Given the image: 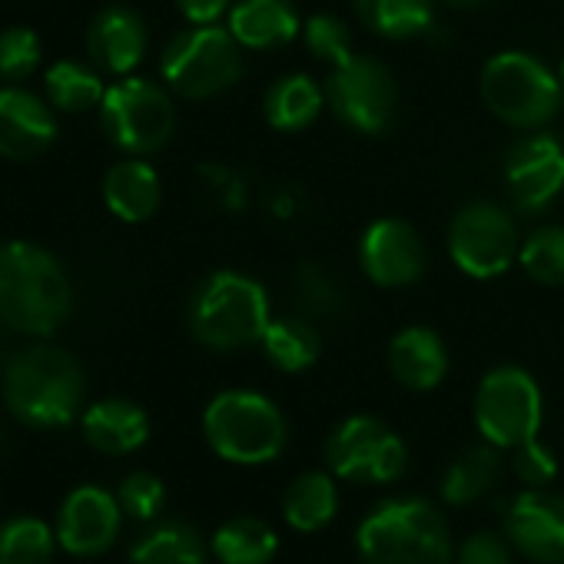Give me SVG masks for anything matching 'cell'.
<instances>
[{
    "mask_svg": "<svg viewBox=\"0 0 564 564\" xmlns=\"http://www.w3.org/2000/svg\"><path fill=\"white\" fill-rule=\"evenodd\" d=\"M84 438L104 455H130L150 438V415L130 399L94 402L80 419Z\"/></svg>",
    "mask_w": 564,
    "mask_h": 564,
    "instance_id": "ffe728a7",
    "label": "cell"
},
{
    "mask_svg": "<svg viewBox=\"0 0 564 564\" xmlns=\"http://www.w3.org/2000/svg\"><path fill=\"white\" fill-rule=\"evenodd\" d=\"M203 435L209 448L236 465H262L282 455L290 438L279 405L249 389L219 392L203 412Z\"/></svg>",
    "mask_w": 564,
    "mask_h": 564,
    "instance_id": "5b68a950",
    "label": "cell"
},
{
    "mask_svg": "<svg viewBox=\"0 0 564 564\" xmlns=\"http://www.w3.org/2000/svg\"><path fill=\"white\" fill-rule=\"evenodd\" d=\"M326 465L336 478L356 485H392L409 465L405 442L372 415L339 422L326 442Z\"/></svg>",
    "mask_w": 564,
    "mask_h": 564,
    "instance_id": "30bf717a",
    "label": "cell"
},
{
    "mask_svg": "<svg viewBox=\"0 0 564 564\" xmlns=\"http://www.w3.org/2000/svg\"><path fill=\"white\" fill-rule=\"evenodd\" d=\"M323 104H326V94L313 77L290 74L269 87L265 120H269V127H275L282 133H296V130H306L319 117Z\"/></svg>",
    "mask_w": 564,
    "mask_h": 564,
    "instance_id": "cb8c5ba5",
    "label": "cell"
},
{
    "mask_svg": "<svg viewBox=\"0 0 564 564\" xmlns=\"http://www.w3.org/2000/svg\"><path fill=\"white\" fill-rule=\"evenodd\" d=\"M326 104L356 133L379 137L395 120L399 87L389 67H382L372 57L352 54L346 64L333 67L326 80Z\"/></svg>",
    "mask_w": 564,
    "mask_h": 564,
    "instance_id": "8fae6325",
    "label": "cell"
},
{
    "mask_svg": "<svg viewBox=\"0 0 564 564\" xmlns=\"http://www.w3.org/2000/svg\"><path fill=\"white\" fill-rule=\"evenodd\" d=\"M389 369H392L395 382H402L405 389L429 392V389L442 386V379L448 376L445 343L438 339V333H432L425 326H409L389 346Z\"/></svg>",
    "mask_w": 564,
    "mask_h": 564,
    "instance_id": "44dd1931",
    "label": "cell"
},
{
    "mask_svg": "<svg viewBox=\"0 0 564 564\" xmlns=\"http://www.w3.org/2000/svg\"><path fill=\"white\" fill-rule=\"evenodd\" d=\"M561 80L531 54H495L481 70V100L508 127H544L561 107Z\"/></svg>",
    "mask_w": 564,
    "mask_h": 564,
    "instance_id": "8992f818",
    "label": "cell"
},
{
    "mask_svg": "<svg viewBox=\"0 0 564 564\" xmlns=\"http://www.w3.org/2000/svg\"><path fill=\"white\" fill-rule=\"evenodd\" d=\"M41 37L31 28L0 31V84H24L41 67Z\"/></svg>",
    "mask_w": 564,
    "mask_h": 564,
    "instance_id": "d6a6232c",
    "label": "cell"
},
{
    "mask_svg": "<svg viewBox=\"0 0 564 564\" xmlns=\"http://www.w3.org/2000/svg\"><path fill=\"white\" fill-rule=\"evenodd\" d=\"M57 140V117L51 100L8 84L0 87V156L4 160H34Z\"/></svg>",
    "mask_w": 564,
    "mask_h": 564,
    "instance_id": "e0dca14e",
    "label": "cell"
},
{
    "mask_svg": "<svg viewBox=\"0 0 564 564\" xmlns=\"http://www.w3.org/2000/svg\"><path fill=\"white\" fill-rule=\"evenodd\" d=\"M359 21L389 41L419 37L432 28L435 8L432 0H352Z\"/></svg>",
    "mask_w": 564,
    "mask_h": 564,
    "instance_id": "f1b7e54d",
    "label": "cell"
},
{
    "mask_svg": "<svg viewBox=\"0 0 564 564\" xmlns=\"http://www.w3.org/2000/svg\"><path fill=\"white\" fill-rule=\"evenodd\" d=\"M4 405L28 429H64L80 415L87 379L80 362L47 343L14 352L4 366Z\"/></svg>",
    "mask_w": 564,
    "mask_h": 564,
    "instance_id": "7a4b0ae2",
    "label": "cell"
},
{
    "mask_svg": "<svg viewBox=\"0 0 564 564\" xmlns=\"http://www.w3.org/2000/svg\"><path fill=\"white\" fill-rule=\"evenodd\" d=\"M57 551V531L34 514L0 521V564H51Z\"/></svg>",
    "mask_w": 564,
    "mask_h": 564,
    "instance_id": "4dcf8cb0",
    "label": "cell"
},
{
    "mask_svg": "<svg viewBox=\"0 0 564 564\" xmlns=\"http://www.w3.org/2000/svg\"><path fill=\"white\" fill-rule=\"evenodd\" d=\"M262 352L265 359L279 369V372H303L310 369L319 352H323V339L316 333L313 323L306 319H272L262 333Z\"/></svg>",
    "mask_w": 564,
    "mask_h": 564,
    "instance_id": "4316f807",
    "label": "cell"
},
{
    "mask_svg": "<svg viewBox=\"0 0 564 564\" xmlns=\"http://www.w3.org/2000/svg\"><path fill=\"white\" fill-rule=\"evenodd\" d=\"M505 531L534 564H564V495L528 488L505 511Z\"/></svg>",
    "mask_w": 564,
    "mask_h": 564,
    "instance_id": "9a60e30c",
    "label": "cell"
},
{
    "mask_svg": "<svg viewBox=\"0 0 564 564\" xmlns=\"http://www.w3.org/2000/svg\"><path fill=\"white\" fill-rule=\"evenodd\" d=\"M505 180L518 209H547L564 193V143L551 133L518 140L508 153Z\"/></svg>",
    "mask_w": 564,
    "mask_h": 564,
    "instance_id": "5bb4252c",
    "label": "cell"
},
{
    "mask_svg": "<svg viewBox=\"0 0 564 564\" xmlns=\"http://www.w3.org/2000/svg\"><path fill=\"white\" fill-rule=\"evenodd\" d=\"M303 24L290 0H239L229 11V34L246 51H279L300 37Z\"/></svg>",
    "mask_w": 564,
    "mask_h": 564,
    "instance_id": "d6986e66",
    "label": "cell"
},
{
    "mask_svg": "<svg viewBox=\"0 0 564 564\" xmlns=\"http://www.w3.org/2000/svg\"><path fill=\"white\" fill-rule=\"evenodd\" d=\"M448 252L471 279H498L521 252L511 216L495 203H468L448 229Z\"/></svg>",
    "mask_w": 564,
    "mask_h": 564,
    "instance_id": "7c38bea8",
    "label": "cell"
},
{
    "mask_svg": "<svg viewBox=\"0 0 564 564\" xmlns=\"http://www.w3.org/2000/svg\"><path fill=\"white\" fill-rule=\"evenodd\" d=\"M176 8L189 24H216L229 11V0H176Z\"/></svg>",
    "mask_w": 564,
    "mask_h": 564,
    "instance_id": "f35d334b",
    "label": "cell"
},
{
    "mask_svg": "<svg viewBox=\"0 0 564 564\" xmlns=\"http://www.w3.org/2000/svg\"><path fill=\"white\" fill-rule=\"evenodd\" d=\"M100 123L117 150L130 156H147L170 143L176 110L166 90H160L156 84L123 77L120 84L107 87L100 104Z\"/></svg>",
    "mask_w": 564,
    "mask_h": 564,
    "instance_id": "ba28073f",
    "label": "cell"
},
{
    "mask_svg": "<svg viewBox=\"0 0 564 564\" xmlns=\"http://www.w3.org/2000/svg\"><path fill=\"white\" fill-rule=\"evenodd\" d=\"M445 4H452V8H458V11H475V8L488 4V0H445Z\"/></svg>",
    "mask_w": 564,
    "mask_h": 564,
    "instance_id": "ab89813d",
    "label": "cell"
},
{
    "mask_svg": "<svg viewBox=\"0 0 564 564\" xmlns=\"http://www.w3.org/2000/svg\"><path fill=\"white\" fill-rule=\"evenodd\" d=\"M303 37H306V47L316 61L329 64V67H339L352 57V34L349 28L333 18V14H316L306 21L303 28Z\"/></svg>",
    "mask_w": 564,
    "mask_h": 564,
    "instance_id": "836d02e7",
    "label": "cell"
},
{
    "mask_svg": "<svg viewBox=\"0 0 564 564\" xmlns=\"http://www.w3.org/2000/svg\"><path fill=\"white\" fill-rule=\"evenodd\" d=\"M44 94H47L51 107H57L64 113H87L104 104L107 87L94 67H87L80 61H57L44 74Z\"/></svg>",
    "mask_w": 564,
    "mask_h": 564,
    "instance_id": "f546056e",
    "label": "cell"
},
{
    "mask_svg": "<svg viewBox=\"0 0 564 564\" xmlns=\"http://www.w3.org/2000/svg\"><path fill=\"white\" fill-rule=\"evenodd\" d=\"M117 501H120V508H123L127 518H133V521H153L163 511V505H166V488L150 471H130L120 481V488H117Z\"/></svg>",
    "mask_w": 564,
    "mask_h": 564,
    "instance_id": "e575fe53",
    "label": "cell"
},
{
    "mask_svg": "<svg viewBox=\"0 0 564 564\" xmlns=\"http://www.w3.org/2000/svg\"><path fill=\"white\" fill-rule=\"evenodd\" d=\"M359 262L376 286L399 290L425 272V242L402 219H379L362 232Z\"/></svg>",
    "mask_w": 564,
    "mask_h": 564,
    "instance_id": "2e32d148",
    "label": "cell"
},
{
    "mask_svg": "<svg viewBox=\"0 0 564 564\" xmlns=\"http://www.w3.org/2000/svg\"><path fill=\"white\" fill-rule=\"evenodd\" d=\"M339 511V491L333 475L326 471H303L296 481H290L282 495V514L296 531H323Z\"/></svg>",
    "mask_w": 564,
    "mask_h": 564,
    "instance_id": "d4e9b609",
    "label": "cell"
},
{
    "mask_svg": "<svg viewBox=\"0 0 564 564\" xmlns=\"http://www.w3.org/2000/svg\"><path fill=\"white\" fill-rule=\"evenodd\" d=\"M498 471H501L498 445H491V442L471 445V448H465V452L445 468L442 498H445L448 505H471V501H478L481 495L491 491V485L498 481Z\"/></svg>",
    "mask_w": 564,
    "mask_h": 564,
    "instance_id": "484cf974",
    "label": "cell"
},
{
    "mask_svg": "<svg viewBox=\"0 0 564 564\" xmlns=\"http://www.w3.org/2000/svg\"><path fill=\"white\" fill-rule=\"evenodd\" d=\"M356 547L362 564H452V534L442 511L422 498H389L372 508Z\"/></svg>",
    "mask_w": 564,
    "mask_h": 564,
    "instance_id": "277c9868",
    "label": "cell"
},
{
    "mask_svg": "<svg viewBox=\"0 0 564 564\" xmlns=\"http://www.w3.org/2000/svg\"><path fill=\"white\" fill-rule=\"evenodd\" d=\"M8 452V432H4V425H0V455Z\"/></svg>",
    "mask_w": 564,
    "mask_h": 564,
    "instance_id": "60d3db41",
    "label": "cell"
},
{
    "mask_svg": "<svg viewBox=\"0 0 564 564\" xmlns=\"http://www.w3.org/2000/svg\"><path fill=\"white\" fill-rule=\"evenodd\" d=\"M130 564H206V544L186 521H156L133 541Z\"/></svg>",
    "mask_w": 564,
    "mask_h": 564,
    "instance_id": "603a6c76",
    "label": "cell"
},
{
    "mask_svg": "<svg viewBox=\"0 0 564 564\" xmlns=\"http://www.w3.org/2000/svg\"><path fill=\"white\" fill-rule=\"evenodd\" d=\"M455 564H514L508 541L491 534V531H475L465 538V544L458 547Z\"/></svg>",
    "mask_w": 564,
    "mask_h": 564,
    "instance_id": "8d00e7d4",
    "label": "cell"
},
{
    "mask_svg": "<svg viewBox=\"0 0 564 564\" xmlns=\"http://www.w3.org/2000/svg\"><path fill=\"white\" fill-rule=\"evenodd\" d=\"M561 87H564V67H561Z\"/></svg>",
    "mask_w": 564,
    "mask_h": 564,
    "instance_id": "b9f144b4",
    "label": "cell"
},
{
    "mask_svg": "<svg viewBox=\"0 0 564 564\" xmlns=\"http://www.w3.org/2000/svg\"><path fill=\"white\" fill-rule=\"evenodd\" d=\"M541 389L518 366L491 369L475 395V425L485 442L498 448H518L541 429Z\"/></svg>",
    "mask_w": 564,
    "mask_h": 564,
    "instance_id": "9c48e42d",
    "label": "cell"
},
{
    "mask_svg": "<svg viewBox=\"0 0 564 564\" xmlns=\"http://www.w3.org/2000/svg\"><path fill=\"white\" fill-rule=\"evenodd\" d=\"M300 293H303V303H310L316 313H329L333 306H336V286H333V279L326 275V272H319V269H313V265H306L303 272H300Z\"/></svg>",
    "mask_w": 564,
    "mask_h": 564,
    "instance_id": "74e56055",
    "label": "cell"
},
{
    "mask_svg": "<svg viewBox=\"0 0 564 564\" xmlns=\"http://www.w3.org/2000/svg\"><path fill=\"white\" fill-rule=\"evenodd\" d=\"M87 54L94 61V67L127 77L130 70H137V64L147 54V24L137 11L113 4L104 8L87 31Z\"/></svg>",
    "mask_w": 564,
    "mask_h": 564,
    "instance_id": "ac0fdd59",
    "label": "cell"
},
{
    "mask_svg": "<svg viewBox=\"0 0 564 564\" xmlns=\"http://www.w3.org/2000/svg\"><path fill=\"white\" fill-rule=\"evenodd\" d=\"M275 531L252 514L229 518L223 528L213 534V554L219 564H269L275 557Z\"/></svg>",
    "mask_w": 564,
    "mask_h": 564,
    "instance_id": "83f0119b",
    "label": "cell"
},
{
    "mask_svg": "<svg viewBox=\"0 0 564 564\" xmlns=\"http://www.w3.org/2000/svg\"><path fill=\"white\" fill-rule=\"evenodd\" d=\"M160 74L173 94L186 100H209L216 94H226L242 77L239 44L229 31L216 24H193L166 44L160 57Z\"/></svg>",
    "mask_w": 564,
    "mask_h": 564,
    "instance_id": "52a82bcc",
    "label": "cell"
},
{
    "mask_svg": "<svg viewBox=\"0 0 564 564\" xmlns=\"http://www.w3.org/2000/svg\"><path fill=\"white\" fill-rule=\"evenodd\" d=\"M123 508L100 485L74 488L57 511V544L74 557H100L117 544Z\"/></svg>",
    "mask_w": 564,
    "mask_h": 564,
    "instance_id": "4fadbf2b",
    "label": "cell"
},
{
    "mask_svg": "<svg viewBox=\"0 0 564 564\" xmlns=\"http://www.w3.org/2000/svg\"><path fill=\"white\" fill-rule=\"evenodd\" d=\"M514 475H518L528 488H544V485L554 481V475H557V458H554V452H551L547 445H541L538 435H534V438H528V442H521V445L514 448Z\"/></svg>",
    "mask_w": 564,
    "mask_h": 564,
    "instance_id": "d590c367",
    "label": "cell"
},
{
    "mask_svg": "<svg viewBox=\"0 0 564 564\" xmlns=\"http://www.w3.org/2000/svg\"><path fill=\"white\" fill-rule=\"evenodd\" d=\"M521 269L541 286H564V226H541L521 242Z\"/></svg>",
    "mask_w": 564,
    "mask_h": 564,
    "instance_id": "1f68e13d",
    "label": "cell"
},
{
    "mask_svg": "<svg viewBox=\"0 0 564 564\" xmlns=\"http://www.w3.org/2000/svg\"><path fill=\"white\" fill-rule=\"evenodd\" d=\"M189 333L213 352H236L262 343L269 319V296L256 279L219 269L206 275L186 306Z\"/></svg>",
    "mask_w": 564,
    "mask_h": 564,
    "instance_id": "3957f363",
    "label": "cell"
},
{
    "mask_svg": "<svg viewBox=\"0 0 564 564\" xmlns=\"http://www.w3.org/2000/svg\"><path fill=\"white\" fill-rule=\"evenodd\" d=\"M74 313L67 269L37 242L11 239L0 246V326L47 339Z\"/></svg>",
    "mask_w": 564,
    "mask_h": 564,
    "instance_id": "6da1fadb",
    "label": "cell"
},
{
    "mask_svg": "<svg viewBox=\"0 0 564 564\" xmlns=\"http://www.w3.org/2000/svg\"><path fill=\"white\" fill-rule=\"evenodd\" d=\"M104 199L107 209L123 219V223H147L163 199V186L160 176L150 163H143L140 156L123 160L117 166L107 170L104 176Z\"/></svg>",
    "mask_w": 564,
    "mask_h": 564,
    "instance_id": "7402d4cb",
    "label": "cell"
}]
</instances>
